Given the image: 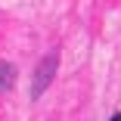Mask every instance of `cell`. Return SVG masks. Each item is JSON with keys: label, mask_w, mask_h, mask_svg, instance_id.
<instances>
[{"label": "cell", "mask_w": 121, "mask_h": 121, "mask_svg": "<svg viewBox=\"0 0 121 121\" xmlns=\"http://www.w3.org/2000/svg\"><path fill=\"white\" fill-rule=\"evenodd\" d=\"M56 65H59V53H50V56L40 59V65L34 71V84H31V99H40V93L47 90V84L56 75Z\"/></svg>", "instance_id": "obj_1"}, {"label": "cell", "mask_w": 121, "mask_h": 121, "mask_svg": "<svg viewBox=\"0 0 121 121\" xmlns=\"http://www.w3.org/2000/svg\"><path fill=\"white\" fill-rule=\"evenodd\" d=\"M112 121H121V112H118V115H112Z\"/></svg>", "instance_id": "obj_3"}, {"label": "cell", "mask_w": 121, "mask_h": 121, "mask_svg": "<svg viewBox=\"0 0 121 121\" xmlns=\"http://www.w3.org/2000/svg\"><path fill=\"white\" fill-rule=\"evenodd\" d=\"M13 78H16V71L9 62H0V90H9L13 87Z\"/></svg>", "instance_id": "obj_2"}]
</instances>
